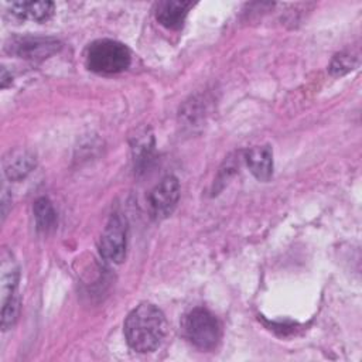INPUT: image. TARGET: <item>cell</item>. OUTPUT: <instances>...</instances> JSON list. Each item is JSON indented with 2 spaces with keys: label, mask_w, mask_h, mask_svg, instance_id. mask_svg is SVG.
<instances>
[{
  "label": "cell",
  "mask_w": 362,
  "mask_h": 362,
  "mask_svg": "<svg viewBox=\"0 0 362 362\" xmlns=\"http://www.w3.org/2000/svg\"><path fill=\"white\" fill-rule=\"evenodd\" d=\"M168 322L163 311L151 303L136 305L124 321V337L129 346L140 354L153 352L164 342Z\"/></svg>",
  "instance_id": "cell-1"
},
{
  "label": "cell",
  "mask_w": 362,
  "mask_h": 362,
  "mask_svg": "<svg viewBox=\"0 0 362 362\" xmlns=\"http://www.w3.org/2000/svg\"><path fill=\"white\" fill-rule=\"evenodd\" d=\"M130 49L115 40H96L86 49V65L96 74H119L130 66Z\"/></svg>",
  "instance_id": "cell-2"
},
{
  "label": "cell",
  "mask_w": 362,
  "mask_h": 362,
  "mask_svg": "<svg viewBox=\"0 0 362 362\" xmlns=\"http://www.w3.org/2000/svg\"><path fill=\"white\" fill-rule=\"evenodd\" d=\"M184 334L191 344L201 349H214L221 339V324L206 308L191 310L182 321Z\"/></svg>",
  "instance_id": "cell-3"
},
{
  "label": "cell",
  "mask_w": 362,
  "mask_h": 362,
  "mask_svg": "<svg viewBox=\"0 0 362 362\" xmlns=\"http://www.w3.org/2000/svg\"><path fill=\"white\" fill-rule=\"evenodd\" d=\"M100 255L112 262L122 263L126 257L127 249V222L120 212H115L102 233L100 238Z\"/></svg>",
  "instance_id": "cell-4"
},
{
  "label": "cell",
  "mask_w": 362,
  "mask_h": 362,
  "mask_svg": "<svg viewBox=\"0 0 362 362\" xmlns=\"http://www.w3.org/2000/svg\"><path fill=\"white\" fill-rule=\"evenodd\" d=\"M180 199V182L174 175L164 177L148 194L150 214L156 221L168 218Z\"/></svg>",
  "instance_id": "cell-5"
},
{
  "label": "cell",
  "mask_w": 362,
  "mask_h": 362,
  "mask_svg": "<svg viewBox=\"0 0 362 362\" xmlns=\"http://www.w3.org/2000/svg\"><path fill=\"white\" fill-rule=\"evenodd\" d=\"M61 42L55 38L42 37H18L10 41L7 51L20 58L30 61H42L58 52Z\"/></svg>",
  "instance_id": "cell-6"
},
{
  "label": "cell",
  "mask_w": 362,
  "mask_h": 362,
  "mask_svg": "<svg viewBox=\"0 0 362 362\" xmlns=\"http://www.w3.org/2000/svg\"><path fill=\"white\" fill-rule=\"evenodd\" d=\"M18 277H20V269L18 264L13 256V253L3 247L0 255V298L1 305L7 303L8 300L18 296L17 287H18Z\"/></svg>",
  "instance_id": "cell-7"
},
{
  "label": "cell",
  "mask_w": 362,
  "mask_h": 362,
  "mask_svg": "<svg viewBox=\"0 0 362 362\" xmlns=\"http://www.w3.org/2000/svg\"><path fill=\"white\" fill-rule=\"evenodd\" d=\"M192 1L185 0H165L160 1L156 7L157 21L168 30H180L184 25Z\"/></svg>",
  "instance_id": "cell-8"
},
{
  "label": "cell",
  "mask_w": 362,
  "mask_h": 362,
  "mask_svg": "<svg viewBox=\"0 0 362 362\" xmlns=\"http://www.w3.org/2000/svg\"><path fill=\"white\" fill-rule=\"evenodd\" d=\"M245 161L259 181H269L273 174V151L270 146H256L246 151Z\"/></svg>",
  "instance_id": "cell-9"
},
{
  "label": "cell",
  "mask_w": 362,
  "mask_h": 362,
  "mask_svg": "<svg viewBox=\"0 0 362 362\" xmlns=\"http://www.w3.org/2000/svg\"><path fill=\"white\" fill-rule=\"evenodd\" d=\"M3 167L8 180L20 181L35 167V157L27 150H14L4 158Z\"/></svg>",
  "instance_id": "cell-10"
},
{
  "label": "cell",
  "mask_w": 362,
  "mask_h": 362,
  "mask_svg": "<svg viewBox=\"0 0 362 362\" xmlns=\"http://www.w3.org/2000/svg\"><path fill=\"white\" fill-rule=\"evenodd\" d=\"M11 14L33 21H47L54 14L52 1H14L11 3Z\"/></svg>",
  "instance_id": "cell-11"
},
{
  "label": "cell",
  "mask_w": 362,
  "mask_h": 362,
  "mask_svg": "<svg viewBox=\"0 0 362 362\" xmlns=\"http://www.w3.org/2000/svg\"><path fill=\"white\" fill-rule=\"evenodd\" d=\"M33 211H34V219L38 230L47 233L57 226V212L48 198L45 197L38 198L34 202Z\"/></svg>",
  "instance_id": "cell-12"
},
{
  "label": "cell",
  "mask_w": 362,
  "mask_h": 362,
  "mask_svg": "<svg viewBox=\"0 0 362 362\" xmlns=\"http://www.w3.org/2000/svg\"><path fill=\"white\" fill-rule=\"evenodd\" d=\"M20 297H14L1 305V328L8 329L14 325L18 317Z\"/></svg>",
  "instance_id": "cell-13"
},
{
  "label": "cell",
  "mask_w": 362,
  "mask_h": 362,
  "mask_svg": "<svg viewBox=\"0 0 362 362\" xmlns=\"http://www.w3.org/2000/svg\"><path fill=\"white\" fill-rule=\"evenodd\" d=\"M354 58L349 54H338L334 57L331 65H329V71L334 75H344L345 72L351 71L354 66Z\"/></svg>",
  "instance_id": "cell-14"
},
{
  "label": "cell",
  "mask_w": 362,
  "mask_h": 362,
  "mask_svg": "<svg viewBox=\"0 0 362 362\" xmlns=\"http://www.w3.org/2000/svg\"><path fill=\"white\" fill-rule=\"evenodd\" d=\"M8 79H11V76H8L7 72H6V69L3 68V69H1V88H6V86H7V81H8Z\"/></svg>",
  "instance_id": "cell-15"
}]
</instances>
